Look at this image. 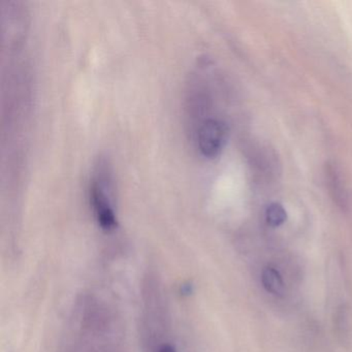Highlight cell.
Listing matches in <instances>:
<instances>
[{
	"instance_id": "6da1fadb",
	"label": "cell",
	"mask_w": 352,
	"mask_h": 352,
	"mask_svg": "<svg viewBox=\"0 0 352 352\" xmlns=\"http://www.w3.org/2000/svg\"><path fill=\"white\" fill-rule=\"evenodd\" d=\"M88 199L98 226L104 232H112L118 228L114 206V180L110 164L100 158L90 175Z\"/></svg>"
},
{
	"instance_id": "7a4b0ae2",
	"label": "cell",
	"mask_w": 352,
	"mask_h": 352,
	"mask_svg": "<svg viewBox=\"0 0 352 352\" xmlns=\"http://www.w3.org/2000/svg\"><path fill=\"white\" fill-rule=\"evenodd\" d=\"M228 125L217 117L205 121L190 133L193 145L207 160H214L220 155L228 141Z\"/></svg>"
},
{
	"instance_id": "3957f363",
	"label": "cell",
	"mask_w": 352,
	"mask_h": 352,
	"mask_svg": "<svg viewBox=\"0 0 352 352\" xmlns=\"http://www.w3.org/2000/svg\"><path fill=\"white\" fill-rule=\"evenodd\" d=\"M263 286L267 292L274 294H282L284 292V283L282 281L281 276L276 270L272 267H265L263 272Z\"/></svg>"
},
{
	"instance_id": "277c9868",
	"label": "cell",
	"mask_w": 352,
	"mask_h": 352,
	"mask_svg": "<svg viewBox=\"0 0 352 352\" xmlns=\"http://www.w3.org/2000/svg\"><path fill=\"white\" fill-rule=\"evenodd\" d=\"M265 217H267V221L270 226H279L285 222L287 214H286L283 206L278 203H273L267 207Z\"/></svg>"
},
{
	"instance_id": "5b68a950",
	"label": "cell",
	"mask_w": 352,
	"mask_h": 352,
	"mask_svg": "<svg viewBox=\"0 0 352 352\" xmlns=\"http://www.w3.org/2000/svg\"><path fill=\"white\" fill-rule=\"evenodd\" d=\"M157 352H177L175 350V348L173 346L168 345V344H164L162 345L160 349L157 350Z\"/></svg>"
},
{
	"instance_id": "8992f818",
	"label": "cell",
	"mask_w": 352,
	"mask_h": 352,
	"mask_svg": "<svg viewBox=\"0 0 352 352\" xmlns=\"http://www.w3.org/2000/svg\"><path fill=\"white\" fill-rule=\"evenodd\" d=\"M181 292L183 294H190L192 292V286L189 285V284H184V285L181 286Z\"/></svg>"
}]
</instances>
